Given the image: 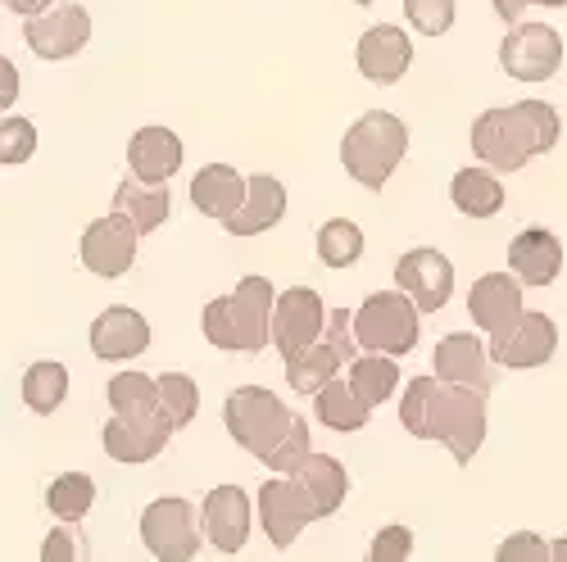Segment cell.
<instances>
[{"instance_id":"obj_1","label":"cell","mask_w":567,"mask_h":562,"mask_svg":"<svg viewBox=\"0 0 567 562\" xmlns=\"http://www.w3.org/2000/svg\"><path fill=\"white\" fill-rule=\"evenodd\" d=\"M486 399L472 386H454L441 377H413L400 399V422L417 440H441L458 467L477 458L486 440Z\"/></svg>"},{"instance_id":"obj_2","label":"cell","mask_w":567,"mask_h":562,"mask_svg":"<svg viewBox=\"0 0 567 562\" xmlns=\"http://www.w3.org/2000/svg\"><path fill=\"white\" fill-rule=\"evenodd\" d=\"M554 140H558V114L545 101L499 105L477 114V123H472V155L491 164L495 173L527 168V159L554 150Z\"/></svg>"},{"instance_id":"obj_3","label":"cell","mask_w":567,"mask_h":562,"mask_svg":"<svg viewBox=\"0 0 567 562\" xmlns=\"http://www.w3.org/2000/svg\"><path fill=\"white\" fill-rule=\"evenodd\" d=\"M272 281L268 277H241L231 295H218L205 304V341L227 354H259L272 341Z\"/></svg>"},{"instance_id":"obj_4","label":"cell","mask_w":567,"mask_h":562,"mask_svg":"<svg viewBox=\"0 0 567 562\" xmlns=\"http://www.w3.org/2000/svg\"><path fill=\"white\" fill-rule=\"evenodd\" d=\"M404 150H409V127L386 110H368L346 127L341 164L359 186L382 191V186L391 181V173L400 168Z\"/></svg>"},{"instance_id":"obj_5","label":"cell","mask_w":567,"mask_h":562,"mask_svg":"<svg viewBox=\"0 0 567 562\" xmlns=\"http://www.w3.org/2000/svg\"><path fill=\"white\" fill-rule=\"evenodd\" d=\"M223 422H227V436L264 462L281 440L291 436L296 413L264 386H236L223 399Z\"/></svg>"},{"instance_id":"obj_6","label":"cell","mask_w":567,"mask_h":562,"mask_svg":"<svg viewBox=\"0 0 567 562\" xmlns=\"http://www.w3.org/2000/svg\"><path fill=\"white\" fill-rule=\"evenodd\" d=\"M422 309L413 304V295L404 291H382V295H368L359 309H354V332H359V345L372 350V354H413L417 350V336H422Z\"/></svg>"},{"instance_id":"obj_7","label":"cell","mask_w":567,"mask_h":562,"mask_svg":"<svg viewBox=\"0 0 567 562\" xmlns=\"http://www.w3.org/2000/svg\"><path fill=\"white\" fill-rule=\"evenodd\" d=\"M200 531H205V518H196V503H186L177 495H164L141 512V540H146V549L159 562H196Z\"/></svg>"},{"instance_id":"obj_8","label":"cell","mask_w":567,"mask_h":562,"mask_svg":"<svg viewBox=\"0 0 567 562\" xmlns=\"http://www.w3.org/2000/svg\"><path fill=\"white\" fill-rule=\"evenodd\" d=\"M467 313L491 336V354H499L508 345V336L527 318V309H523V277H517V272H486V277H477V287L467 291Z\"/></svg>"},{"instance_id":"obj_9","label":"cell","mask_w":567,"mask_h":562,"mask_svg":"<svg viewBox=\"0 0 567 562\" xmlns=\"http://www.w3.org/2000/svg\"><path fill=\"white\" fill-rule=\"evenodd\" d=\"M499 64L517 82H549L563 64V37L549 23H513L499 41Z\"/></svg>"},{"instance_id":"obj_10","label":"cell","mask_w":567,"mask_h":562,"mask_svg":"<svg viewBox=\"0 0 567 562\" xmlns=\"http://www.w3.org/2000/svg\"><path fill=\"white\" fill-rule=\"evenodd\" d=\"M259 522L272 540V549H291L309 522H318V503L296 477H272L259 490Z\"/></svg>"},{"instance_id":"obj_11","label":"cell","mask_w":567,"mask_h":562,"mask_svg":"<svg viewBox=\"0 0 567 562\" xmlns=\"http://www.w3.org/2000/svg\"><path fill=\"white\" fill-rule=\"evenodd\" d=\"M322 332H327V304H322L318 291L291 287V291L277 295V309H272V345H277L281 358H291L305 345L322 341Z\"/></svg>"},{"instance_id":"obj_12","label":"cell","mask_w":567,"mask_h":562,"mask_svg":"<svg viewBox=\"0 0 567 562\" xmlns=\"http://www.w3.org/2000/svg\"><path fill=\"white\" fill-rule=\"evenodd\" d=\"M395 287H400L404 295H413V304H417L422 313H436V309H445L450 295H454V263H450L441 250H432V246H417V250L400 254V263H395Z\"/></svg>"},{"instance_id":"obj_13","label":"cell","mask_w":567,"mask_h":562,"mask_svg":"<svg viewBox=\"0 0 567 562\" xmlns=\"http://www.w3.org/2000/svg\"><path fill=\"white\" fill-rule=\"evenodd\" d=\"M136 241H141V231L123 214H105L82 231V268L114 281L136 263Z\"/></svg>"},{"instance_id":"obj_14","label":"cell","mask_w":567,"mask_h":562,"mask_svg":"<svg viewBox=\"0 0 567 562\" xmlns=\"http://www.w3.org/2000/svg\"><path fill=\"white\" fill-rule=\"evenodd\" d=\"M28 51L41 60H69L91 41V14L82 6H51L28 19L23 28Z\"/></svg>"},{"instance_id":"obj_15","label":"cell","mask_w":567,"mask_h":562,"mask_svg":"<svg viewBox=\"0 0 567 562\" xmlns=\"http://www.w3.org/2000/svg\"><path fill=\"white\" fill-rule=\"evenodd\" d=\"M173 417L168 413H155V417H110L105 422V431H101V440H105V454L114 458V462H127V467H136V462H151V458H159L164 454V445L173 440Z\"/></svg>"},{"instance_id":"obj_16","label":"cell","mask_w":567,"mask_h":562,"mask_svg":"<svg viewBox=\"0 0 567 562\" xmlns=\"http://www.w3.org/2000/svg\"><path fill=\"white\" fill-rule=\"evenodd\" d=\"M491 358H495V354L482 345V336H467V332L445 336V341L436 345V377L491 395L495 382H499V367H495Z\"/></svg>"},{"instance_id":"obj_17","label":"cell","mask_w":567,"mask_h":562,"mask_svg":"<svg viewBox=\"0 0 567 562\" xmlns=\"http://www.w3.org/2000/svg\"><path fill=\"white\" fill-rule=\"evenodd\" d=\"M200 518H205V540L218 553H241L250 540V499L241 486H214L200 503Z\"/></svg>"},{"instance_id":"obj_18","label":"cell","mask_w":567,"mask_h":562,"mask_svg":"<svg viewBox=\"0 0 567 562\" xmlns=\"http://www.w3.org/2000/svg\"><path fill=\"white\" fill-rule=\"evenodd\" d=\"M359 73L377 86H395L404 73H409V60H413V41L409 32H400L395 23H377L359 37Z\"/></svg>"},{"instance_id":"obj_19","label":"cell","mask_w":567,"mask_h":562,"mask_svg":"<svg viewBox=\"0 0 567 562\" xmlns=\"http://www.w3.org/2000/svg\"><path fill=\"white\" fill-rule=\"evenodd\" d=\"M146 350H151V322L141 318L136 309L114 304V309H105L96 322H91V354L96 358L118 363V358H141Z\"/></svg>"},{"instance_id":"obj_20","label":"cell","mask_w":567,"mask_h":562,"mask_svg":"<svg viewBox=\"0 0 567 562\" xmlns=\"http://www.w3.org/2000/svg\"><path fill=\"white\" fill-rule=\"evenodd\" d=\"M508 272L523 277V287H554L563 272V241L545 227H527L508 241Z\"/></svg>"},{"instance_id":"obj_21","label":"cell","mask_w":567,"mask_h":562,"mask_svg":"<svg viewBox=\"0 0 567 562\" xmlns=\"http://www.w3.org/2000/svg\"><path fill=\"white\" fill-rule=\"evenodd\" d=\"M182 155H186L182 140L168 127H141L127 140V168H132V177L151 181V186H168V177L182 168Z\"/></svg>"},{"instance_id":"obj_22","label":"cell","mask_w":567,"mask_h":562,"mask_svg":"<svg viewBox=\"0 0 567 562\" xmlns=\"http://www.w3.org/2000/svg\"><path fill=\"white\" fill-rule=\"evenodd\" d=\"M281 218H287V186H281L272 173H250V196L241 205V214H231L223 227L231 231V237H259V231L277 227Z\"/></svg>"},{"instance_id":"obj_23","label":"cell","mask_w":567,"mask_h":562,"mask_svg":"<svg viewBox=\"0 0 567 562\" xmlns=\"http://www.w3.org/2000/svg\"><path fill=\"white\" fill-rule=\"evenodd\" d=\"M250 196V177H241L227 164H205L196 177H192V205L218 222H227L231 214H241Z\"/></svg>"},{"instance_id":"obj_24","label":"cell","mask_w":567,"mask_h":562,"mask_svg":"<svg viewBox=\"0 0 567 562\" xmlns=\"http://www.w3.org/2000/svg\"><path fill=\"white\" fill-rule=\"evenodd\" d=\"M558 350V326L549 313H527L523 326L508 336V345L495 354L499 367H545Z\"/></svg>"},{"instance_id":"obj_25","label":"cell","mask_w":567,"mask_h":562,"mask_svg":"<svg viewBox=\"0 0 567 562\" xmlns=\"http://www.w3.org/2000/svg\"><path fill=\"white\" fill-rule=\"evenodd\" d=\"M114 214H123L141 237H151V231H159L173 214V200H168V186H151V181H141V177H127L118 181V191H114Z\"/></svg>"},{"instance_id":"obj_26","label":"cell","mask_w":567,"mask_h":562,"mask_svg":"<svg viewBox=\"0 0 567 562\" xmlns=\"http://www.w3.org/2000/svg\"><path fill=\"white\" fill-rule=\"evenodd\" d=\"M313 417L322 422V427H332V431L350 436V431H363V427H368L372 404L354 391L350 377H337V382H327V386L313 395Z\"/></svg>"},{"instance_id":"obj_27","label":"cell","mask_w":567,"mask_h":562,"mask_svg":"<svg viewBox=\"0 0 567 562\" xmlns=\"http://www.w3.org/2000/svg\"><path fill=\"white\" fill-rule=\"evenodd\" d=\"M450 200L458 214L467 218H495L504 209V181L495 177V168H458L450 181Z\"/></svg>"},{"instance_id":"obj_28","label":"cell","mask_w":567,"mask_h":562,"mask_svg":"<svg viewBox=\"0 0 567 562\" xmlns=\"http://www.w3.org/2000/svg\"><path fill=\"white\" fill-rule=\"evenodd\" d=\"M341 367H346V358L337 354L332 341H313V345H305L300 354L287 358V386L296 395H318L327 382L341 377Z\"/></svg>"},{"instance_id":"obj_29","label":"cell","mask_w":567,"mask_h":562,"mask_svg":"<svg viewBox=\"0 0 567 562\" xmlns=\"http://www.w3.org/2000/svg\"><path fill=\"white\" fill-rule=\"evenodd\" d=\"M296 481L313 495V503H318V522H322V518H332V512L346 503V495H350V477H346V467H341L332 454H309V462L296 472Z\"/></svg>"},{"instance_id":"obj_30","label":"cell","mask_w":567,"mask_h":562,"mask_svg":"<svg viewBox=\"0 0 567 562\" xmlns=\"http://www.w3.org/2000/svg\"><path fill=\"white\" fill-rule=\"evenodd\" d=\"M105 395H110V408L118 417H155V413H164L159 382L146 377V372H118Z\"/></svg>"},{"instance_id":"obj_31","label":"cell","mask_w":567,"mask_h":562,"mask_svg":"<svg viewBox=\"0 0 567 562\" xmlns=\"http://www.w3.org/2000/svg\"><path fill=\"white\" fill-rule=\"evenodd\" d=\"M350 382H354V391L377 408V404H386V399L395 395V386H400V363H395V354H372V350H363V354L350 363Z\"/></svg>"},{"instance_id":"obj_32","label":"cell","mask_w":567,"mask_h":562,"mask_svg":"<svg viewBox=\"0 0 567 562\" xmlns=\"http://www.w3.org/2000/svg\"><path fill=\"white\" fill-rule=\"evenodd\" d=\"M69 399V367L64 363H32L23 372V404L41 417H51Z\"/></svg>"},{"instance_id":"obj_33","label":"cell","mask_w":567,"mask_h":562,"mask_svg":"<svg viewBox=\"0 0 567 562\" xmlns=\"http://www.w3.org/2000/svg\"><path fill=\"white\" fill-rule=\"evenodd\" d=\"M91 503H96V481L86 472H64L45 486V508H51L60 522H82Z\"/></svg>"},{"instance_id":"obj_34","label":"cell","mask_w":567,"mask_h":562,"mask_svg":"<svg viewBox=\"0 0 567 562\" xmlns=\"http://www.w3.org/2000/svg\"><path fill=\"white\" fill-rule=\"evenodd\" d=\"M318 259L327 268H354L363 259V231L350 218H332L318 227Z\"/></svg>"},{"instance_id":"obj_35","label":"cell","mask_w":567,"mask_h":562,"mask_svg":"<svg viewBox=\"0 0 567 562\" xmlns=\"http://www.w3.org/2000/svg\"><path fill=\"white\" fill-rule=\"evenodd\" d=\"M159 395H164V413L173 417V427H177V431L192 427V417H196V408H200L196 382L186 377V372H164V377H159Z\"/></svg>"},{"instance_id":"obj_36","label":"cell","mask_w":567,"mask_h":562,"mask_svg":"<svg viewBox=\"0 0 567 562\" xmlns=\"http://www.w3.org/2000/svg\"><path fill=\"white\" fill-rule=\"evenodd\" d=\"M309 454H313V445H309V422L305 417H296V427H291V436L281 440L268 458H264V467H272L277 477H296L300 467L309 462Z\"/></svg>"},{"instance_id":"obj_37","label":"cell","mask_w":567,"mask_h":562,"mask_svg":"<svg viewBox=\"0 0 567 562\" xmlns=\"http://www.w3.org/2000/svg\"><path fill=\"white\" fill-rule=\"evenodd\" d=\"M404 14L422 37H445L454 28V0H404Z\"/></svg>"},{"instance_id":"obj_38","label":"cell","mask_w":567,"mask_h":562,"mask_svg":"<svg viewBox=\"0 0 567 562\" xmlns=\"http://www.w3.org/2000/svg\"><path fill=\"white\" fill-rule=\"evenodd\" d=\"M32 150H37V127H32L28 118L6 114V123H0V159L14 168V164H23V159H32Z\"/></svg>"},{"instance_id":"obj_39","label":"cell","mask_w":567,"mask_h":562,"mask_svg":"<svg viewBox=\"0 0 567 562\" xmlns=\"http://www.w3.org/2000/svg\"><path fill=\"white\" fill-rule=\"evenodd\" d=\"M495 562H554V540L536 531H517L495 549Z\"/></svg>"},{"instance_id":"obj_40","label":"cell","mask_w":567,"mask_h":562,"mask_svg":"<svg viewBox=\"0 0 567 562\" xmlns=\"http://www.w3.org/2000/svg\"><path fill=\"white\" fill-rule=\"evenodd\" d=\"M413 558V531L409 527H382L372 535V549L363 562H409Z\"/></svg>"},{"instance_id":"obj_41","label":"cell","mask_w":567,"mask_h":562,"mask_svg":"<svg viewBox=\"0 0 567 562\" xmlns=\"http://www.w3.org/2000/svg\"><path fill=\"white\" fill-rule=\"evenodd\" d=\"M41 562H86V540L73 531V522L55 527L41 540Z\"/></svg>"},{"instance_id":"obj_42","label":"cell","mask_w":567,"mask_h":562,"mask_svg":"<svg viewBox=\"0 0 567 562\" xmlns=\"http://www.w3.org/2000/svg\"><path fill=\"white\" fill-rule=\"evenodd\" d=\"M527 6H540V0H495V14L504 19V23H517L527 14Z\"/></svg>"},{"instance_id":"obj_43","label":"cell","mask_w":567,"mask_h":562,"mask_svg":"<svg viewBox=\"0 0 567 562\" xmlns=\"http://www.w3.org/2000/svg\"><path fill=\"white\" fill-rule=\"evenodd\" d=\"M51 6H55V0H6V10H10V14H23V19L51 10Z\"/></svg>"},{"instance_id":"obj_44","label":"cell","mask_w":567,"mask_h":562,"mask_svg":"<svg viewBox=\"0 0 567 562\" xmlns=\"http://www.w3.org/2000/svg\"><path fill=\"white\" fill-rule=\"evenodd\" d=\"M554 562H567V535H563V540H554Z\"/></svg>"},{"instance_id":"obj_45","label":"cell","mask_w":567,"mask_h":562,"mask_svg":"<svg viewBox=\"0 0 567 562\" xmlns=\"http://www.w3.org/2000/svg\"><path fill=\"white\" fill-rule=\"evenodd\" d=\"M540 6H545V10H563V6H567V0H540Z\"/></svg>"},{"instance_id":"obj_46","label":"cell","mask_w":567,"mask_h":562,"mask_svg":"<svg viewBox=\"0 0 567 562\" xmlns=\"http://www.w3.org/2000/svg\"><path fill=\"white\" fill-rule=\"evenodd\" d=\"M354 6H372V0H354Z\"/></svg>"}]
</instances>
